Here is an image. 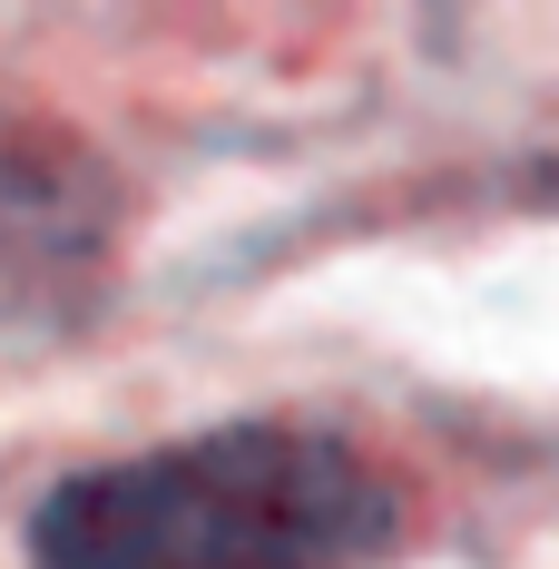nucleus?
<instances>
[{
  "mask_svg": "<svg viewBox=\"0 0 559 569\" xmlns=\"http://www.w3.org/2000/svg\"><path fill=\"white\" fill-rule=\"evenodd\" d=\"M99 168L59 138L0 128V284H79L99 266Z\"/></svg>",
  "mask_w": 559,
  "mask_h": 569,
  "instance_id": "obj_2",
  "label": "nucleus"
},
{
  "mask_svg": "<svg viewBox=\"0 0 559 569\" xmlns=\"http://www.w3.org/2000/svg\"><path fill=\"white\" fill-rule=\"evenodd\" d=\"M20 540L30 569H373L402 491L353 432L256 412L50 481Z\"/></svg>",
  "mask_w": 559,
  "mask_h": 569,
  "instance_id": "obj_1",
  "label": "nucleus"
}]
</instances>
